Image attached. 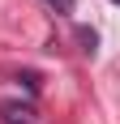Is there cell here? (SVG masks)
I'll return each instance as SVG.
<instances>
[{
	"label": "cell",
	"instance_id": "6da1fadb",
	"mask_svg": "<svg viewBox=\"0 0 120 124\" xmlns=\"http://www.w3.org/2000/svg\"><path fill=\"white\" fill-rule=\"evenodd\" d=\"M0 116L9 124H34V107L30 103H0Z\"/></svg>",
	"mask_w": 120,
	"mask_h": 124
},
{
	"label": "cell",
	"instance_id": "7a4b0ae2",
	"mask_svg": "<svg viewBox=\"0 0 120 124\" xmlns=\"http://www.w3.org/2000/svg\"><path fill=\"white\" fill-rule=\"evenodd\" d=\"M47 9H56V13H73V0H43Z\"/></svg>",
	"mask_w": 120,
	"mask_h": 124
},
{
	"label": "cell",
	"instance_id": "3957f363",
	"mask_svg": "<svg viewBox=\"0 0 120 124\" xmlns=\"http://www.w3.org/2000/svg\"><path fill=\"white\" fill-rule=\"evenodd\" d=\"M111 4H120V0H111Z\"/></svg>",
	"mask_w": 120,
	"mask_h": 124
}]
</instances>
